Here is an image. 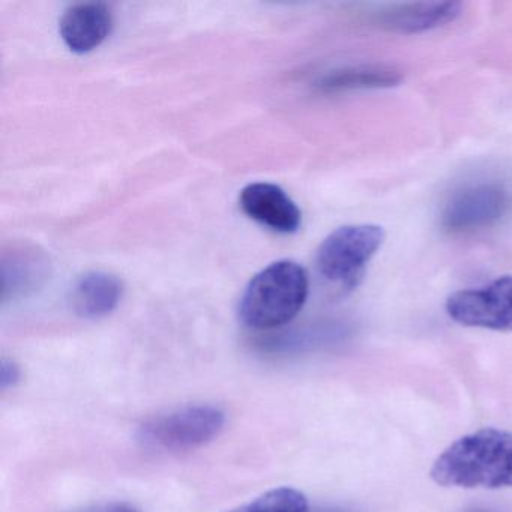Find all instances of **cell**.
I'll list each match as a JSON object with an SVG mask.
<instances>
[{
  "instance_id": "6da1fadb",
  "label": "cell",
  "mask_w": 512,
  "mask_h": 512,
  "mask_svg": "<svg viewBox=\"0 0 512 512\" xmlns=\"http://www.w3.org/2000/svg\"><path fill=\"white\" fill-rule=\"evenodd\" d=\"M430 476L440 487H512V433L481 428L452 442L434 461Z\"/></svg>"
},
{
  "instance_id": "7a4b0ae2",
  "label": "cell",
  "mask_w": 512,
  "mask_h": 512,
  "mask_svg": "<svg viewBox=\"0 0 512 512\" xmlns=\"http://www.w3.org/2000/svg\"><path fill=\"white\" fill-rule=\"evenodd\" d=\"M308 274L298 263L280 260L260 271L239 302V317L248 328L272 331L292 322L308 298Z\"/></svg>"
},
{
  "instance_id": "3957f363",
  "label": "cell",
  "mask_w": 512,
  "mask_h": 512,
  "mask_svg": "<svg viewBox=\"0 0 512 512\" xmlns=\"http://www.w3.org/2000/svg\"><path fill=\"white\" fill-rule=\"evenodd\" d=\"M224 425L226 415L220 407L194 404L149 419L139 428V440L152 451L178 454L208 445Z\"/></svg>"
},
{
  "instance_id": "277c9868",
  "label": "cell",
  "mask_w": 512,
  "mask_h": 512,
  "mask_svg": "<svg viewBox=\"0 0 512 512\" xmlns=\"http://www.w3.org/2000/svg\"><path fill=\"white\" fill-rule=\"evenodd\" d=\"M383 241L385 232L376 224L340 227L320 244L316 254L317 272L326 283L338 289H353Z\"/></svg>"
},
{
  "instance_id": "5b68a950",
  "label": "cell",
  "mask_w": 512,
  "mask_h": 512,
  "mask_svg": "<svg viewBox=\"0 0 512 512\" xmlns=\"http://www.w3.org/2000/svg\"><path fill=\"white\" fill-rule=\"evenodd\" d=\"M446 313L469 328L512 331V275L449 296Z\"/></svg>"
},
{
  "instance_id": "8992f818",
  "label": "cell",
  "mask_w": 512,
  "mask_h": 512,
  "mask_svg": "<svg viewBox=\"0 0 512 512\" xmlns=\"http://www.w3.org/2000/svg\"><path fill=\"white\" fill-rule=\"evenodd\" d=\"M511 208L508 190L497 184L464 188L452 197L442 214V224L452 233L485 229L505 217Z\"/></svg>"
},
{
  "instance_id": "52a82bcc",
  "label": "cell",
  "mask_w": 512,
  "mask_h": 512,
  "mask_svg": "<svg viewBox=\"0 0 512 512\" xmlns=\"http://www.w3.org/2000/svg\"><path fill=\"white\" fill-rule=\"evenodd\" d=\"M239 205L245 215L278 233H295L301 226L302 214L296 203L268 182H256L242 190Z\"/></svg>"
},
{
  "instance_id": "ba28073f",
  "label": "cell",
  "mask_w": 512,
  "mask_h": 512,
  "mask_svg": "<svg viewBox=\"0 0 512 512\" xmlns=\"http://www.w3.org/2000/svg\"><path fill=\"white\" fill-rule=\"evenodd\" d=\"M112 28V11L107 5L97 2L73 5L65 11L59 23V32L65 46L79 55L100 47L109 37Z\"/></svg>"
},
{
  "instance_id": "9c48e42d",
  "label": "cell",
  "mask_w": 512,
  "mask_h": 512,
  "mask_svg": "<svg viewBox=\"0 0 512 512\" xmlns=\"http://www.w3.org/2000/svg\"><path fill=\"white\" fill-rule=\"evenodd\" d=\"M461 14V5L455 2H430V4L391 5L380 11L376 22L389 31L415 32L442 28L454 22Z\"/></svg>"
},
{
  "instance_id": "30bf717a",
  "label": "cell",
  "mask_w": 512,
  "mask_h": 512,
  "mask_svg": "<svg viewBox=\"0 0 512 512\" xmlns=\"http://www.w3.org/2000/svg\"><path fill=\"white\" fill-rule=\"evenodd\" d=\"M49 259L35 247L20 245L5 251L2 259V299L26 295L44 283L49 275Z\"/></svg>"
},
{
  "instance_id": "8fae6325",
  "label": "cell",
  "mask_w": 512,
  "mask_h": 512,
  "mask_svg": "<svg viewBox=\"0 0 512 512\" xmlns=\"http://www.w3.org/2000/svg\"><path fill=\"white\" fill-rule=\"evenodd\" d=\"M124 293L122 281L107 272H89L74 284L71 305L83 319H101L116 310Z\"/></svg>"
},
{
  "instance_id": "7c38bea8",
  "label": "cell",
  "mask_w": 512,
  "mask_h": 512,
  "mask_svg": "<svg viewBox=\"0 0 512 512\" xmlns=\"http://www.w3.org/2000/svg\"><path fill=\"white\" fill-rule=\"evenodd\" d=\"M401 82V73L385 65L347 68L329 74L322 80L320 88L325 91H352V89L392 88Z\"/></svg>"
},
{
  "instance_id": "4fadbf2b",
  "label": "cell",
  "mask_w": 512,
  "mask_h": 512,
  "mask_svg": "<svg viewBox=\"0 0 512 512\" xmlns=\"http://www.w3.org/2000/svg\"><path fill=\"white\" fill-rule=\"evenodd\" d=\"M227 512H308V500L296 488L280 487Z\"/></svg>"
},
{
  "instance_id": "5bb4252c",
  "label": "cell",
  "mask_w": 512,
  "mask_h": 512,
  "mask_svg": "<svg viewBox=\"0 0 512 512\" xmlns=\"http://www.w3.org/2000/svg\"><path fill=\"white\" fill-rule=\"evenodd\" d=\"M20 377H22V371H20L19 365L4 359L2 361V368H0V386H2V389L16 386L19 383Z\"/></svg>"
},
{
  "instance_id": "9a60e30c",
  "label": "cell",
  "mask_w": 512,
  "mask_h": 512,
  "mask_svg": "<svg viewBox=\"0 0 512 512\" xmlns=\"http://www.w3.org/2000/svg\"><path fill=\"white\" fill-rule=\"evenodd\" d=\"M79 512H140L130 503H107V505L95 506V508L85 509Z\"/></svg>"
}]
</instances>
